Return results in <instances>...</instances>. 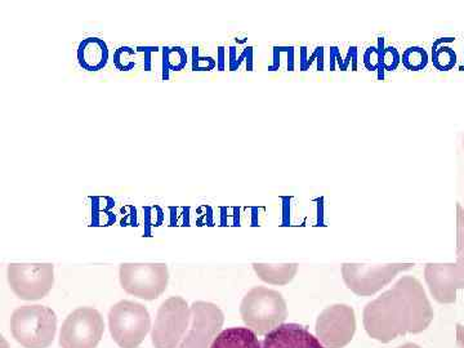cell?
Instances as JSON below:
<instances>
[{"instance_id":"1","label":"cell","mask_w":464,"mask_h":348,"mask_svg":"<svg viewBox=\"0 0 464 348\" xmlns=\"http://www.w3.org/2000/svg\"><path fill=\"white\" fill-rule=\"evenodd\" d=\"M433 316L422 283L414 276H402L392 288L366 304L362 323L369 337L389 343L400 335L426 331Z\"/></svg>"},{"instance_id":"2","label":"cell","mask_w":464,"mask_h":348,"mask_svg":"<svg viewBox=\"0 0 464 348\" xmlns=\"http://www.w3.org/2000/svg\"><path fill=\"white\" fill-rule=\"evenodd\" d=\"M240 315L256 334L266 335L285 322L288 307L282 293L266 286H255L241 301Z\"/></svg>"},{"instance_id":"3","label":"cell","mask_w":464,"mask_h":348,"mask_svg":"<svg viewBox=\"0 0 464 348\" xmlns=\"http://www.w3.org/2000/svg\"><path fill=\"white\" fill-rule=\"evenodd\" d=\"M11 332L23 347L48 348L56 337V314L41 304L18 307L12 314Z\"/></svg>"},{"instance_id":"4","label":"cell","mask_w":464,"mask_h":348,"mask_svg":"<svg viewBox=\"0 0 464 348\" xmlns=\"http://www.w3.org/2000/svg\"><path fill=\"white\" fill-rule=\"evenodd\" d=\"M457 264H427L424 279L432 297L442 304H454L457 292L464 289V210L458 204Z\"/></svg>"},{"instance_id":"5","label":"cell","mask_w":464,"mask_h":348,"mask_svg":"<svg viewBox=\"0 0 464 348\" xmlns=\"http://www.w3.org/2000/svg\"><path fill=\"white\" fill-rule=\"evenodd\" d=\"M109 328L119 347L137 348L151 329V317L139 302L121 301L110 310Z\"/></svg>"},{"instance_id":"6","label":"cell","mask_w":464,"mask_h":348,"mask_svg":"<svg viewBox=\"0 0 464 348\" xmlns=\"http://www.w3.org/2000/svg\"><path fill=\"white\" fill-rule=\"evenodd\" d=\"M191 307L182 297H170L159 307L152 326L151 341L155 348H177L190 329Z\"/></svg>"},{"instance_id":"7","label":"cell","mask_w":464,"mask_h":348,"mask_svg":"<svg viewBox=\"0 0 464 348\" xmlns=\"http://www.w3.org/2000/svg\"><path fill=\"white\" fill-rule=\"evenodd\" d=\"M119 279L128 295L154 301L166 292L169 271L166 264H123L119 268Z\"/></svg>"},{"instance_id":"8","label":"cell","mask_w":464,"mask_h":348,"mask_svg":"<svg viewBox=\"0 0 464 348\" xmlns=\"http://www.w3.org/2000/svg\"><path fill=\"white\" fill-rule=\"evenodd\" d=\"M413 267L414 264H343L342 277L351 292L360 297H369L389 285L400 273Z\"/></svg>"},{"instance_id":"9","label":"cell","mask_w":464,"mask_h":348,"mask_svg":"<svg viewBox=\"0 0 464 348\" xmlns=\"http://www.w3.org/2000/svg\"><path fill=\"white\" fill-rule=\"evenodd\" d=\"M105 323L100 311L79 307L66 317L60 333L63 348H96L102 340Z\"/></svg>"},{"instance_id":"10","label":"cell","mask_w":464,"mask_h":348,"mask_svg":"<svg viewBox=\"0 0 464 348\" xmlns=\"http://www.w3.org/2000/svg\"><path fill=\"white\" fill-rule=\"evenodd\" d=\"M8 284L23 301L44 298L54 284L52 264H11L7 268Z\"/></svg>"},{"instance_id":"11","label":"cell","mask_w":464,"mask_h":348,"mask_svg":"<svg viewBox=\"0 0 464 348\" xmlns=\"http://www.w3.org/2000/svg\"><path fill=\"white\" fill-rule=\"evenodd\" d=\"M315 329L324 347H346L356 332L355 310L343 304L326 307L317 317Z\"/></svg>"},{"instance_id":"12","label":"cell","mask_w":464,"mask_h":348,"mask_svg":"<svg viewBox=\"0 0 464 348\" xmlns=\"http://www.w3.org/2000/svg\"><path fill=\"white\" fill-rule=\"evenodd\" d=\"M190 329L177 348H209L224 325L221 308L210 302L198 301L191 304Z\"/></svg>"},{"instance_id":"13","label":"cell","mask_w":464,"mask_h":348,"mask_svg":"<svg viewBox=\"0 0 464 348\" xmlns=\"http://www.w3.org/2000/svg\"><path fill=\"white\" fill-rule=\"evenodd\" d=\"M262 348H325L315 335L299 324H282L266 334Z\"/></svg>"},{"instance_id":"14","label":"cell","mask_w":464,"mask_h":348,"mask_svg":"<svg viewBox=\"0 0 464 348\" xmlns=\"http://www.w3.org/2000/svg\"><path fill=\"white\" fill-rule=\"evenodd\" d=\"M78 63L85 72H97L105 69L109 63L108 44L96 36L83 39L78 47Z\"/></svg>"},{"instance_id":"15","label":"cell","mask_w":464,"mask_h":348,"mask_svg":"<svg viewBox=\"0 0 464 348\" xmlns=\"http://www.w3.org/2000/svg\"><path fill=\"white\" fill-rule=\"evenodd\" d=\"M209 348H262V344L252 329L237 326L219 332Z\"/></svg>"},{"instance_id":"16","label":"cell","mask_w":464,"mask_h":348,"mask_svg":"<svg viewBox=\"0 0 464 348\" xmlns=\"http://www.w3.org/2000/svg\"><path fill=\"white\" fill-rule=\"evenodd\" d=\"M253 268L262 282L271 284V285H286L295 279L298 273L297 264H253Z\"/></svg>"},{"instance_id":"17","label":"cell","mask_w":464,"mask_h":348,"mask_svg":"<svg viewBox=\"0 0 464 348\" xmlns=\"http://www.w3.org/2000/svg\"><path fill=\"white\" fill-rule=\"evenodd\" d=\"M188 65V53L182 47L163 48V78H169V72H179Z\"/></svg>"},{"instance_id":"18","label":"cell","mask_w":464,"mask_h":348,"mask_svg":"<svg viewBox=\"0 0 464 348\" xmlns=\"http://www.w3.org/2000/svg\"><path fill=\"white\" fill-rule=\"evenodd\" d=\"M402 65L411 72H420L427 66L429 54L420 47H409L404 51L401 57Z\"/></svg>"},{"instance_id":"19","label":"cell","mask_w":464,"mask_h":348,"mask_svg":"<svg viewBox=\"0 0 464 348\" xmlns=\"http://www.w3.org/2000/svg\"><path fill=\"white\" fill-rule=\"evenodd\" d=\"M136 53L137 51L132 47H128V45L119 47L118 50L114 52V66L116 70L130 72L136 69L137 63L136 60H134Z\"/></svg>"},{"instance_id":"20","label":"cell","mask_w":464,"mask_h":348,"mask_svg":"<svg viewBox=\"0 0 464 348\" xmlns=\"http://www.w3.org/2000/svg\"><path fill=\"white\" fill-rule=\"evenodd\" d=\"M244 61H246V66H248V72H252L253 48H244V50H241L239 52V54H237V48L231 47L230 52H228V67H230V72H237V70L239 69L241 63H243Z\"/></svg>"},{"instance_id":"21","label":"cell","mask_w":464,"mask_h":348,"mask_svg":"<svg viewBox=\"0 0 464 348\" xmlns=\"http://www.w3.org/2000/svg\"><path fill=\"white\" fill-rule=\"evenodd\" d=\"M433 63L440 70H448L456 63V54L450 48H433Z\"/></svg>"},{"instance_id":"22","label":"cell","mask_w":464,"mask_h":348,"mask_svg":"<svg viewBox=\"0 0 464 348\" xmlns=\"http://www.w3.org/2000/svg\"><path fill=\"white\" fill-rule=\"evenodd\" d=\"M217 63L210 56H200L199 48H192V70L194 72H212Z\"/></svg>"},{"instance_id":"23","label":"cell","mask_w":464,"mask_h":348,"mask_svg":"<svg viewBox=\"0 0 464 348\" xmlns=\"http://www.w3.org/2000/svg\"><path fill=\"white\" fill-rule=\"evenodd\" d=\"M401 63V54L395 47H386L382 51V67L386 72H393Z\"/></svg>"},{"instance_id":"24","label":"cell","mask_w":464,"mask_h":348,"mask_svg":"<svg viewBox=\"0 0 464 348\" xmlns=\"http://www.w3.org/2000/svg\"><path fill=\"white\" fill-rule=\"evenodd\" d=\"M382 51L383 48L369 47L364 53V65L369 72H375L382 67Z\"/></svg>"},{"instance_id":"25","label":"cell","mask_w":464,"mask_h":348,"mask_svg":"<svg viewBox=\"0 0 464 348\" xmlns=\"http://www.w3.org/2000/svg\"><path fill=\"white\" fill-rule=\"evenodd\" d=\"M137 53L142 54V65L143 70L145 72H151L152 67H154V63H152V54H157L160 48L158 45H140V47L136 48Z\"/></svg>"},{"instance_id":"26","label":"cell","mask_w":464,"mask_h":348,"mask_svg":"<svg viewBox=\"0 0 464 348\" xmlns=\"http://www.w3.org/2000/svg\"><path fill=\"white\" fill-rule=\"evenodd\" d=\"M320 54H323V47L315 48V51H314V53L311 54V57H308L307 61H299V65H301L302 72H307V70L310 69V66L313 65L314 58L320 56Z\"/></svg>"},{"instance_id":"27","label":"cell","mask_w":464,"mask_h":348,"mask_svg":"<svg viewBox=\"0 0 464 348\" xmlns=\"http://www.w3.org/2000/svg\"><path fill=\"white\" fill-rule=\"evenodd\" d=\"M218 61H217V67H218L219 72H224L226 69V48L225 47H219L218 50Z\"/></svg>"},{"instance_id":"28","label":"cell","mask_w":464,"mask_h":348,"mask_svg":"<svg viewBox=\"0 0 464 348\" xmlns=\"http://www.w3.org/2000/svg\"><path fill=\"white\" fill-rule=\"evenodd\" d=\"M457 346L464 348V326L458 324L457 325Z\"/></svg>"},{"instance_id":"29","label":"cell","mask_w":464,"mask_h":348,"mask_svg":"<svg viewBox=\"0 0 464 348\" xmlns=\"http://www.w3.org/2000/svg\"><path fill=\"white\" fill-rule=\"evenodd\" d=\"M396 348H422V347L418 346V344H415V343H405V344H402V346H399Z\"/></svg>"},{"instance_id":"30","label":"cell","mask_w":464,"mask_h":348,"mask_svg":"<svg viewBox=\"0 0 464 348\" xmlns=\"http://www.w3.org/2000/svg\"><path fill=\"white\" fill-rule=\"evenodd\" d=\"M2 348H8L7 342L2 337Z\"/></svg>"},{"instance_id":"31","label":"cell","mask_w":464,"mask_h":348,"mask_svg":"<svg viewBox=\"0 0 464 348\" xmlns=\"http://www.w3.org/2000/svg\"><path fill=\"white\" fill-rule=\"evenodd\" d=\"M463 148H464V142H463Z\"/></svg>"}]
</instances>
